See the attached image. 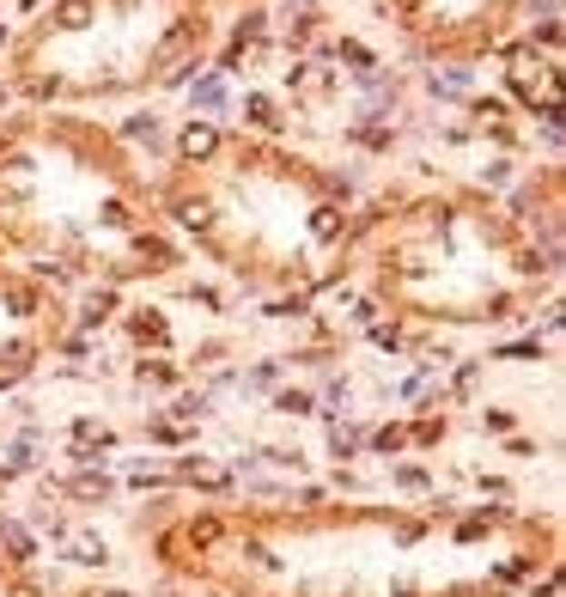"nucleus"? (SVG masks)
<instances>
[{
	"mask_svg": "<svg viewBox=\"0 0 566 597\" xmlns=\"http://www.w3.org/2000/svg\"><path fill=\"white\" fill-rule=\"evenodd\" d=\"M213 49V0H49L6 49V80L37 110H92L177 85Z\"/></svg>",
	"mask_w": 566,
	"mask_h": 597,
	"instance_id": "5",
	"label": "nucleus"
},
{
	"mask_svg": "<svg viewBox=\"0 0 566 597\" xmlns=\"http://www.w3.org/2000/svg\"><path fill=\"white\" fill-rule=\"evenodd\" d=\"M213 6H243V0H213Z\"/></svg>",
	"mask_w": 566,
	"mask_h": 597,
	"instance_id": "9",
	"label": "nucleus"
},
{
	"mask_svg": "<svg viewBox=\"0 0 566 597\" xmlns=\"http://www.w3.org/2000/svg\"><path fill=\"white\" fill-rule=\"evenodd\" d=\"M67 335V299L49 287V274L0 263V384L49 360Z\"/></svg>",
	"mask_w": 566,
	"mask_h": 597,
	"instance_id": "7",
	"label": "nucleus"
},
{
	"mask_svg": "<svg viewBox=\"0 0 566 597\" xmlns=\"http://www.w3.org/2000/svg\"><path fill=\"white\" fill-rule=\"evenodd\" d=\"M220 597H518L554 567V518L506 506H202L153 536Z\"/></svg>",
	"mask_w": 566,
	"mask_h": 597,
	"instance_id": "1",
	"label": "nucleus"
},
{
	"mask_svg": "<svg viewBox=\"0 0 566 597\" xmlns=\"http://www.w3.org/2000/svg\"><path fill=\"white\" fill-rule=\"evenodd\" d=\"M0 597H43V585L31 579V567H25L19 555H6V549H0Z\"/></svg>",
	"mask_w": 566,
	"mask_h": 597,
	"instance_id": "8",
	"label": "nucleus"
},
{
	"mask_svg": "<svg viewBox=\"0 0 566 597\" xmlns=\"http://www.w3.org/2000/svg\"><path fill=\"white\" fill-rule=\"evenodd\" d=\"M0 250L31 274L61 268L104 287L164 281L189 263L116 128L37 104L0 116Z\"/></svg>",
	"mask_w": 566,
	"mask_h": 597,
	"instance_id": "2",
	"label": "nucleus"
},
{
	"mask_svg": "<svg viewBox=\"0 0 566 597\" xmlns=\"http://www.w3.org/2000/svg\"><path fill=\"white\" fill-rule=\"evenodd\" d=\"M408 49L432 62H482L500 49L530 0H378Z\"/></svg>",
	"mask_w": 566,
	"mask_h": 597,
	"instance_id": "6",
	"label": "nucleus"
},
{
	"mask_svg": "<svg viewBox=\"0 0 566 597\" xmlns=\"http://www.w3.org/2000/svg\"><path fill=\"white\" fill-rule=\"evenodd\" d=\"M347 256L390 317L432 330L518 323L554 293V250L500 195L469 184L426 189L372 220Z\"/></svg>",
	"mask_w": 566,
	"mask_h": 597,
	"instance_id": "4",
	"label": "nucleus"
},
{
	"mask_svg": "<svg viewBox=\"0 0 566 597\" xmlns=\"http://www.w3.org/2000/svg\"><path fill=\"white\" fill-rule=\"evenodd\" d=\"M153 195L183 250L263 293H311L335 281L360 232L342 177L263 134L189 141Z\"/></svg>",
	"mask_w": 566,
	"mask_h": 597,
	"instance_id": "3",
	"label": "nucleus"
}]
</instances>
